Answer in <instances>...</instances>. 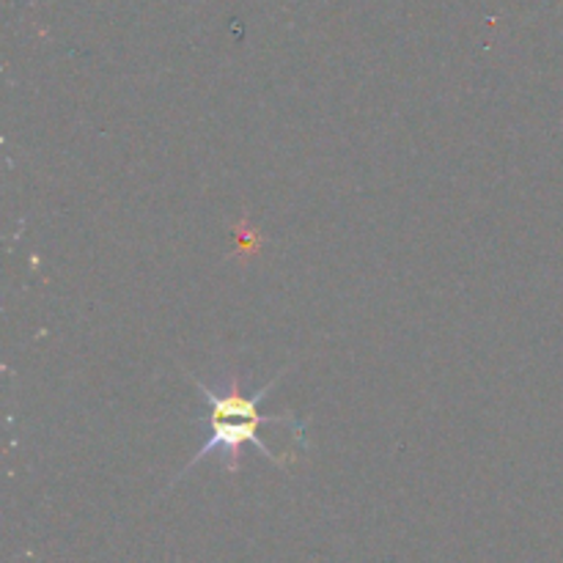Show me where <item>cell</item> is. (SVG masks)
I'll return each mask as SVG.
<instances>
[{"label": "cell", "instance_id": "cell-1", "mask_svg": "<svg viewBox=\"0 0 563 563\" xmlns=\"http://www.w3.org/2000/svg\"><path fill=\"white\" fill-rule=\"evenodd\" d=\"M286 372H289V366L280 368V372L275 374V377L269 379L264 388H258L256 394L247 396L245 390L240 388V379H236L234 374H231V379L225 388H212V385H207L203 379H198L190 368H185L187 379H190V383L196 385V390H201L203 399L209 401V438H207V443L196 451V456L187 462L185 471H181L179 476L168 484V489L176 487V482H181V478H185L192 467H198L203 460H209L212 454H223L225 471L236 473L240 471L242 445H256V449L262 451V454L267 456L273 465L289 467L295 456H278L273 449H269L267 440L258 434L262 432V423H284V427H289L291 432H295V440L302 445V449L308 445V434H306L308 423L306 421H300V418L291 416V412H284V416H264V412L258 410L262 399H267L269 390L278 385V379L284 377Z\"/></svg>", "mask_w": 563, "mask_h": 563}]
</instances>
